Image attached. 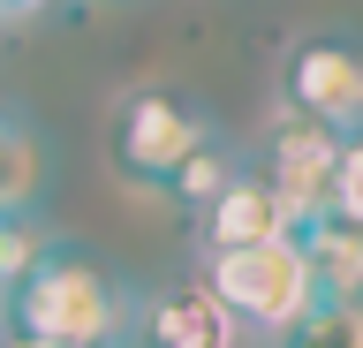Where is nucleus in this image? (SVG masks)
I'll return each instance as SVG.
<instances>
[{
  "mask_svg": "<svg viewBox=\"0 0 363 348\" xmlns=\"http://www.w3.org/2000/svg\"><path fill=\"white\" fill-rule=\"evenodd\" d=\"M136 288L84 242H45L38 265L0 296V333L53 348H121Z\"/></svg>",
  "mask_w": 363,
  "mask_h": 348,
  "instance_id": "obj_1",
  "label": "nucleus"
},
{
  "mask_svg": "<svg viewBox=\"0 0 363 348\" xmlns=\"http://www.w3.org/2000/svg\"><path fill=\"white\" fill-rule=\"evenodd\" d=\"M235 167H242V159H235V144H227V137H204L197 152L182 159V174L167 182V197H174V205L189 212V220H197V212L212 205V197H220L227 182H235Z\"/></svg>",
  "mask_w": 363,
  "mask_h": 348,
  "instance_id": "obj_10",
  "label": "nucleus"
},
{
  "mask_svg": "<svg viewBox=\"0 0 363 348\" xmlns=\"http://www.w3.org/2000/svg\"><path fill=\"white\" fill-rule=\"evenodd\" d=\"M204 137H220L212 114H204L189 91H167V84H144L113 106V129H106V152H113V174L129 189H152L167 197V182L182 174V159L197 152Z\"/></svg>",
  "mask_w": 363,
  "mask_h": 348,
  "instance_id": "obj_2",
  "label": "nucleus"
},
{
  "mask_svg": "<svg viewBox=\"0 0 363 348\" xmlns=\"http://www.w3.org/2000/svg\"><path fill=\"white\" fill-rule=\"evenodd\" d=\"M272 348H363V303L318 296L288 333H272Z\"/></svg>",
  "mask_w": 363,
  "mask_h": 348,
  "instance_id": "obj_11",
  "label": "nucleus"
},
{
  "mask_svg": "<svg viewBox=\"0 0 363 348\" xmlns=\"http://www.w3.org/2000/svg\"><path fill=\"white\" fill-rule=\"evenodd\" d=\"M38 8H53V0H0V23H23V16H38Z\"/></svg>",
  "mask_w": 363,
  "mask_h": 348,
  "instance_id": "obj_14",
  "label": "nucleus"
},
{
  "mask_svg": "<svg viewBox=\"0 0 363 348\" xmlns=\"http://www.w3.org/2000/svg\"><path fill=\"white\" fill-rule=\"evenodd\" d=\"M0 348H53V341H16V333H8V341H0Z\"/></svg>",
  "mask_w": 363,
  "mask_h": 348,
  "instance_id": "obj_15",
  "label": "nucleus"
},
{
  "mask_svg": "<svg viewBox=\"0 0 363 348\" xmlns=\"http://www.w3.org/2000/svg\"><path fill=\"white\" fill-rule=\"evenodd\" d=\"M45 242H53V235L38 228V212H30V205H23V212H0V296H8V288L38 265Z\"/></svg>",
  "mask_w": 363,
  "mask_h": 348,
  "instance_id": "obj_12",
  "label": "nucleus"
},
{
  "mask_svg": "<svg viewBox=\"0 0 363 348\" xmlns=\"http://www.w3.org/2000/svg\"><path fill=\"white\" fill-rule=\"evenodd\" d=\"M197 280L220 296V310L242 325V333H288V325L318 303L295 235L288 242H250V250H204Z\"/></svg>",
  "mask_w": 363,
  "mask_h": 348,
  "instance_id": "obj_3",
  "label": "nucleus"
},
{
  "mask_svg": "<svg viewBox=\"0 0 363 348\" xmlns=\"http://www.w3.org/2000/svg\"><path fill=\"white\" fill-rule=\"evenodd\" d=\"M242 325L220 310V296L204 280H167V288H136L129 333L121 348H235Z\"/></svg>",
  "mask_w": 363,
  "mask_h": 348,
  "instance_id": "obj_6",
  "label": "nucleus"
},
{
  "mask_svg": "<svg viewBox=\"0 0 363 348\" xmlns=\"http://www.w3.org/2000/svg\"><path fill=\"white\" fill-rule=\"evenodd\" d=\"M38 182H45V144L30 137V121L0 106V212H23L38 205Z\"/></svg>",
  "mask_w": 363,
  "mask_h": 348,
  "instance_id": "obj_9",
  "label": "nucleus"
},
{
  "mask_svg": "<svg viewBox=\"0 0 363 348\" xmlns=\"http://www.w3.org/2000/svg\"><path fill=\"white\" fill-rule=\"evenodd\" d=\"M295 250L311 265L318 296L363 303V228H348L340 212H311V220H295Z\"/></svg>",
  "mask_w": 363,
  "mask_h": 348,
  "instance_id": "obj_8",
  "label": "nucleus"
},
{
  "mask_svg": "<svg viewBox=\"0 0 363 348\" xmlns=\"http://www.w3.org/2000/svg\"><path fill=\"white\" fill-rule=\"evenodd\" d=\"M325 212H340L348 228H363V129H356V137H340L333 189H325Z\"/></svg>",
  "mask_w": 363,
  "mask_h": 348,
  "instance_id": "obj_13",
  "label": "nucleus"
},
{
  "mask_svg": "<svg viewBox=\"0 0 363 348\" xmlns=\"http://www.w3.org/2000/svg\"><path fill=\"white\" fill-rule=\"evenodd\" d=\"M288 235H295V212L280 205V189L257 167H235V182L197 212L204 250H250V242H288Z\"/></svg>",
  "mask_w": 363,
  "mask_h": 348,
  "instance_id": "obj_7",
  "label": "nucleus"
},
{
  "mask_svg": "<svg viewBox=\"0 0 363 348\" xmlns=\"http://www.w3.org/2000/svg\"><path fill=\"white\" fill-rule=\"evenodd\" d=\"M280 106L325 121L333 137L363 129V38L348 30H311L280 53Z\"/></svg>",
  "mask_w": 363,
  "mask_h": 348,
  "instance_id": "obj_4",
  "label": "nucleus"
},
{
  "mask_svg": "<svg viewBox=\"0 0 363 348\" xmlns=\"http://www.w3.org/2000/svg\"><path fill=\"white\" fill-rule=\"evenodd\" d=\"M333 159H340V137L325 121H311V114H288V106H280V114L265 121V137H257V174L280 189V205H288L295 220L325 212Z\"/></svg>",
  "mask_w": 363,
  "mask_h": 348,
  "instance_id": "obj_5",
  "label": "nucleus"
}]
</instances>
